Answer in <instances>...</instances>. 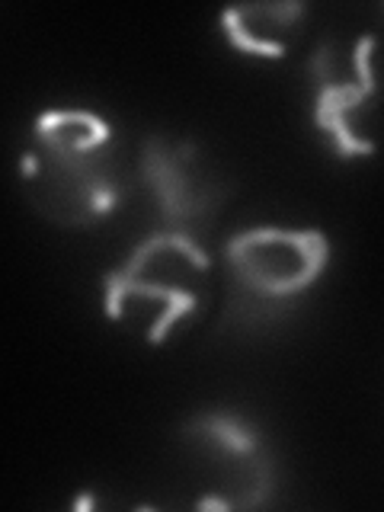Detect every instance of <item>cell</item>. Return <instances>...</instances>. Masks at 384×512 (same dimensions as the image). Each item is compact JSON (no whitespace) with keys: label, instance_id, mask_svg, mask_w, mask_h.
<instances>
[{"label":"cell","instance_id":"obj_1","mask_svg":"<svg viewBox=\"0 0 384 512\" xmlns=\"http://www.w3.org/2000/svg\"><path fill=\"white\" fill-rule=\"evenodd\" d=\"M20 176L26 202L64 231L100 224L125 196L112 128L90 109L42 112L20 157Z\"/></svg>","mask_w":384,"mask_h":512},{"label":"cell","instance_id":"obj_2","mask_svg":"<svg viewBox=\"0 0 384 512\" xmlns=\"http://www.w3.org/2000/svg\"><path fill=\"white\" fill-rule=\"evenodd\" d=\"M330 263V240L317 228H250L224 244L228 301L224 327L260 333L301 308Z\"/></svg>","mask_w":384,"mask_h":512},{"label":"cell","instance_id":"obj_3","mask_svg":"<svg viewBox=\"0 0 384 512\" xmlns=\"http://www.w3.org/2000/svg\"><path fill=\"white\" fill-rule=\"evenodd\" d=\"M208 269H212V256L199 240L157 228L103 279V311L119 324L135 301L151 304L154 317L144 327V340L160 346L180 320L199 311Z\"/></svg>","mask_w":384,"mask_h":512},{"label":"cell","instance_id":"obj_4","mask_svg":"<svg viewBox=\"0 0 384 512\" xmlns=\"http://www.w3.org/2000/svg\"><path fill=\"white\" fill-rule=\"evenodd\" d=\"M180 439L205 464L212 487L196 509H260L276 493V458L260 429L231 410H202L183 423Z\"/></svg>","mask_w":384,"mask_h":512},{"label":"cell","instance_id":"obj_5","mask_svg":"<svg viewBox=\"0 0 384 512\" xmlns=\"http://www.w3.org/2000/svg\"><path fill=\"white\" fill-rule=\"evenodd\" d=\"M141 180L151 189L160 231H173L199 240L218 215L231 186L205 170L199 148L192 141L144 138L141 144Z\"/></svg>","mask_w":384,"mask_h":512},{"label":"cell","instance_id":"obj_6","mask_svg":"<svg viewBox=\"0 0 384 512\" xmlns=\"http://www.w3.org/2000/svg\"><path fill=\"white\" fill-rule=\"evenodd\" d=\"M372 48H375V36H362L352 45L349 61H343L336 42H324L308 64L317 84L314 122L340 157H368L375 151V141L362 138L356 122L359 112L372 109L375 100Z\"/></svg>","mask_w":384,"mask_h":512},{"label":"cell","instance_id":"obj_7","mask_svg":"<svg viewBox=\"0 0 384 512\" xmlns=\"http://www.w3.org/2000/svg\"><path fill=\"white\" fill-rule=\"evenodd\" d=\"M308 16L304 4H247L221 10V32L240 55L279 61L292 48L301 20Z\"/></svg>","mask_w":384,"mask_h":512},{"label":"cell","instance_id":"obj_8","mask_svg":"<svg viewBox=\"0 0 384 512\" xmlns=\"http://www.w3.org/2000/svg\"><path fill=\"white\" fill-rule=\"evenodd\" d=\"M93 506H96L93 496H77L74 500V509H93Z\"/></svg>","mask_w":384,"mask_h":512}]
</instances>
